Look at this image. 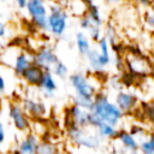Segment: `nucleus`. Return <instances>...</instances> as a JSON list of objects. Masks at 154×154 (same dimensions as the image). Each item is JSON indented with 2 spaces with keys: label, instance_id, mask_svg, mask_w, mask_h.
<instances>
[{
  "label": "nucleus",
  "instance_id": "5",
  "mask_svg": "<svg viewBox=\"0 0 154 154\" xmlns=\"http://www.w3.org/2000/svg\"><path fill=\"white\" fill-rule=\"evenodd\" d=\"M25 10L30 17L31 24L36 29L47 30L48 7L46 5V0H28Z\"/></svg>",
  "mask_w": 154,
  "mask_h": 154
},
{
  "label": "nucleus",
  "instance_id": "9",
  "mask_svg": "<svg viewBox=\"0 0 154 154\" xmlns=\"http://www.w3.org/2000/svg\"><path fill=\"white\" fill-rule=\"evenodd\" d=\"M114 103L118 106V108L125 114L131 113L138 107V97L136 94L128 91V90H119L116 94Z\"/></svg>",
  "mask_w": 154,
  "mask_h": 154
},
{
  "label": "nucleus",
  "instance_id": "17",
  "mask_svg": "<svg viewBox=\"0 0 154 154\" xmlns=\"http://www.w3.org/2000/svg\"><path fill=\"white\" fill-rule=\"evenodd\" d=\"M38 89L45 95V97H52L54 95V93L58 89V84H57V81H55L54 75L51 71H46V73L43 76V79H42Z\"/></svg>",
  "mask_w": 154,
  "mask_h": 154
},
{
  "label": "nucleus",
  "instance_id": "19",
  "mask_svg": "<svg viewBox=\"0 0 154 154\" xmlns=\"http://www.w3.org/2000/svg\"><path fill=\"white\" fill-rule=\"evenodd\" d=\"M95 130H96V134L99 135V137L101 140H114L117 137V134H118L117 126H113V125L107 124V123H102Z\"/></svg>",
  "mask_w": 154,
  "mask_h": 154
},
{
  "label": "nucleus",
  "instance_id": "24",
  "mask_svg": "<svg viewBox=\"0 0 154 154\" xmlns=\"http://www.w3.org/2000/svg\"><path fill=\"white\" fill-rule=\"evenodd\" d=\"M72 103L79 106L81 108H83L87 112H90L91 108H93L94 99H85V97H81V96H75L72 99Z\"/></svg>",
  "mask_w": 154,
  "mask_h": 154
},
{
  "label": "nucleus",
  "instance_id": "33",
  "mask_svg": "<svg viewBox=\"0 0 154 154\" xmlns=\"http://www.w3.org/2000/svg\"><path fill=\"white\" fill-rule=\"evenodd\" d=\"M5 90H6V81H5L4 76L0 73V97H1V95H4Z\"/></svg>",
  "mask_w": 154,
  "mask_h": 154
},
{
  "label": "nucleus",
  "instance_id": "27",
  "mask_svg": "<svg viewBox=\"0 0 154 154\" xmlns=\"http://www.w3.org/2000/svg\"><path fill=\"white\" fill-rule=\"evenodd\" d=\"M88 36H89V38L93 40L94 42H97V41L102 37V30H101V26L93 25V26L88 30Z\"/></svg>",
  "mask_w": 154,
  "mask_h": 154
},
{
  "label": "nucleus",
  "instance_id": "16",
  "mask_svg": "<svg viewBox=\"0 0 154 154\" xmlns=\"http://www.w3.org/2000/svg\"><path fill=\"white\" fill-rule=\"evenodd\" d=\"M116 140H118L120 142V144L126 149L129 150L130 153L131 152H137L138 150V147H140V142L136 140V137L134 135L130 134V131L128 130H118V134H117V137Z\"/></svg>",
  "mask_w": 154,
  "mask_h": 154
},
{
  "label": "nucleus",
  "instance_id": "40",
  "mask_svg": "<svg viewBox=\"0 0 154 154\" xmlns=\"http://www.w3.org/2000/svg\"><path fill=\"white\" fill-rule=\"evenodd\" d=\"M1 103H2V102H1V97H0V111H1Z\"/></svg>",
  "mask_w": 154,
  "mask_h": 154
},
{
  "label": "nucleus",
  "instance_id": "7",
  "mask_svg": "<svg viewBox=\"0 0 154 154\" xmlns=\"http://www.w3.org/2000/svg\"><path fill=\"white\" fill-rule=\"evenodd\" d=\"M8 118L13 126L20 132H29L31 129V119L22 107L20 102L13 101L8 105Z\"/></svg>",
  "mask_w": 154,
  "mask_h": 154
},
{
  "label": "nucleus",
  "instance_id": "11",
  "mask_svg": "<svg viewBox=\"0 0 154 154\" xmlns=\"http://www.w3.org/2000/svg\"><path fill=\"white\" fill-rule=\"evenodd\" d=\"M89 66L95 71V72H101L105 70L111 64V54H103L99 49L91 48L89 53L85 55Z\"/></svg>",
  "mask_w": 154,
  "mask_h": 154
},
{
  "label": "nucleus",
  "instance_id": "23",
  "mask_svg": "<svg viewBox=\"0 0 154 154\" xmlns=\"http://www.w3.org/2000/svg\"><path fill=\"white\" fill-rule=\"evenodd\" d=\"M51 72L54 75V77H58V78H60V79H65V78L67 77V75H69V67H67V65H66L64 61L59 60V61L52 67Z\"/></svg>",
  "mask_w": 154,
  "mask_h": 154
},
{
  "label": "nucleus",
  "instance_id": "18",
  "mask_svg": "<svg viewBox=\"0 0 154 154\" xmlns=\"http://www.w3.org/2000/svg\"><path fill=\"white\" fill-rule=\"evenodd\" d=\"M76 47H77L78 53L83 57H85L89 53V51L91 49L90 38L84 31H78L76 34Z\"/></svg>",
  "mask_w": 154,
  "mask_h": 154
},
{
  "label": "nucleus",
  "instance_id": "25",
  "mask_svg": "<svg viewBox=\"0 0 154 154\" xmlns=\"http://www.w3.org/2000/svg\"><path fill=\"white\" fill-rule=\"evenodd\" d=\"M142 111H143V116L144 118L148 120V123L152 124V126L154 128V106L148 102L146 103L143 107H142Z\"/></svg>",
  "mask_w": 154,
  "mask_h": 154
},
{
  "label": "nucleus",
  "instance_id": "28",
  "mask_svg": "<svg viewBox=\"0 0 154 154\" xmlns=\"http://www.w3.org/2000/svg\"><path fill=\"white\" fill-rule=\"evenodd\" d=\"M87 123H88V126L96 129V128H97L99 125H101L103 122H102L95 113H93V112H88V114H87Z\"/></svg>",
  "mask_w": 154,
  "mask_h": 154
},
{
  "label": "nucleus",
  "instance_id": "14",
  "mask_svg": "<svg viewBox=\"0 0 154 154\" xmlns=\"http://www.w3.org/2000/svg\"><path fill=\"white\" fill-rule=\"evenodd\" d=\"M40 142L37 134L30 131L26 132L24 138H22L17 146V154H36Z\"/></svg>",
  "mask_w": 154,
  "mask_h": 154
},
{
  "label": "nucleus",
  "instance_id": "13",
  "mask_svg": "<svg viewBox=\"0 0 154 154\" xmlns=\"http://www.w3.org/2000/svg\"><path fill=\"white\" fill-rule=\"evenodd\" d=\"M46 71L38 66L37 64L32 63L22 75H20V78L24 81L25 84H28L29 87H36L38 88L42 79H43V76H45Z\"/></svg>",
  "mask_w": 154,
  "mask_h": 154
},
{
  "label": "nucleus",
  "instance_id": "22",
  "mask_svg": "<svg viewBox=\"0 0 154 154\" xmlns=\"http://www.w3.org/2000/svg\"><path fill=\"white\" fill-rule=\"evenodd\" d=\"M138 150L141 154H154V132L150 134L148 138L140 142Z\"/></svg>",
  "mask_w": 154,
  "mask_h": 154
},
{
  "label": "nucleus",
  "instance_id": "30",
  "mask_svg": "<svg viewBox=\"0 0 154 154\" xmlns=\"http://www.w3.org/2000/svg\"><path fill=\"white\" fill-rule=\"evenodd\" d=\"M130 134L134 135L135 137L136 136H143L146 134V130L141 125H132L131 129H130Z\"/></svg>",
  "mask_w": 154,
  "mask_h": 154
},
{
  "label": "nucleus",
  "instance_id": "39",
  "mask_svg": "<svg viewBox=\"0 0 154 154\" xmlns=\"http://www.w3.org/2000/svg\"><path fill=\"white\" fill-rule=\"evenodd\" d=\"M107 154H117V152H116V150H111V152H108Z\"/></svg>",
  "mask_w": 154,
  "mask_h": 154
},
{
  "label": "nucleus",
  "instance_id": "6",
  "mask_svg": "<svg viewBox=\"0 0 154 154\" xmlns=\"http://www.w3.org/2000/svg\"><path fill=\"white\" fill-rule=\"evenodd\" d=\"M69 82L75 90L76 96L85 97V99H94L95 94L97 93V87L90 81L88 76L81 72H75L69 76Z\"/></svg>",
  "mask_w": 154,
  "mask_h": 154
},
{
  "label": "nucleus",
  "instance_id": "2",
  "mask_svg": "<svg viewBox=\"0 0 154 154\" xmlns=\"http://www.w3.org/2000/svg\"><path fill=\"white\" fill-rule=\"evenodd\" d=\"M125 69L135 77L146 78L154 75V65L149 57L144 55L140 49L130 48L124 55Z\"/></svg>",
  "mask_w": 154,
  "mask_h": 154
},
{
  "label": "nucleus",
  "instance_id": "3",
  "mask_svg": "<svg viewBox=\"0 0 154 154\" xmlns=\"http://www.w3.org/2000/svg\"><path fill=\"white\" fill-rule=\"evenodd\" d=\"M69 26V12L63 4L53 1L48 5L47 31L54 37H61Z\"/></svg>",
  "mask_w": 154,
  "mask_h": 154
},
{
  "label": "nucleus",
  "instance_id": "4",
  "mask_svg": "<svg viewBox=\"0 0 154 154\" xmlns=\"http://www.w3.org/2000/svg\"><path fill=\"white\" fill-rule=\"evenodd\" d=\"M67 130V137L71 142H73L76 146L84 147L88 149H97L101 144V138L99 135L89 132L85 128L76 126V125H69L66 126Z\"/></svg>",
  "mask_w": 154,
  "mask_h": 154
},
{
  "label": "nucleus",
  "instance_id": "26",
  "mask_svg": "<svg viewBox=\"0 0 154 154\" xmlns=\"http://www.w3.org/2000/svg\"><path fill=\"white\" fill-rule=\"evenodd\" d=\"M144 24L147 25V28H149V30L154 31V5L152 4L149 10L144 13Z\"/></svg>",
  "mask_w": 154,
  "mask_h": 154
},
{
  "label": "nucleus",
  "instance_id": "12",
  "mask_svg": "<svg viewBox=\"0 0 154 154\" xmlns=\"http://www.w3.org/2000/svg\"><path fill=\"white\" fill-rule=\"evenodd\" d=\"M87 114H88L87 111H84L83 108H81L79 106H77L75 103H71L66 108V117H67L66 126L76 125V126H81V128H88Z\"/></svg>",
  "mask_w": 154,
  "mask_h": 154
},
{
  "label": "nucleus",
  "instance_id": "1",
  "mask_svg": "<svg viewBox=\"0 0 154 154\" xmlns=\"http://www.w3.org/2000/svg\"><path fill=\"white\" fill-rule=\"evenodd\" d=\"M90 112L95 113L103 123L111 124L113 126H117L124 118V113L114 102L109 101L107 94L103 91H97L95 94L93 108Z\"/></svg>",
  "mask_w": 154,
  "mask_h": 154
},
{
  "label": "nucleus",
  "instance_id": "37",
  "mask_svg": "<svg viewBox=\"0 0 154 154\" xmlns=\"http://www.w3.org/2000/svg\"><path fill=\"white\" fill-rule=\"evenodd\" d=\"M105 1H107V2H109V4H116V2H119L120 0H105Z\"/></svg>",
  "mask_w": 154,
  "mask_h": 154
},
{
  "label": "nucleus",
  "instance_id": "35",
  "mask_svg": "<svg viewBox=\"0 0 154 154\" xmlns=\"http://www.w3.org/2000/svg\"><path fill=\"white\" fill-rule=\"evenodd\" d=\"M14 1H16L17 6H18L19 8H25V5H26V2H28V0H14Z\"/></svg>",
  "mask_w": 154,
  "mask_h": 154
},
{
  "label": "nucleus",
  "instance_id": "41",
  "mask_svg": "<svg viewBox=\"0 0 154 154\" xmlns=\"http://www.w3.org/2000/svg\"><path fill=\"white\" fill-rule=\"evenodd\" d=\"M153 83H154V82H153Z\"/></svg>",
  "mask_w": 154,
  "mask_h": 154
},
{
  "label": "nucleus",
  "instance_id": "8",
  "mask_svg": "<svg viewBox=\"0 0 154 154\" xmlns=\"http://www.w3.org/2000/svg\"><path fill=\"white\" fill-rule=\"evenodd\" d=\"M59 60L58 54L51 46H42L32 54V63L41 66L45 71H51Z\"/></svg>",
  "mask_w": 154,
  "mask_h": 154
},
{
  "label": "nucleus",
  "instance_id": "34",
  "mask_svg": "<svg viewBox=\"0 0 154 154\" xmlns=\"http://www.w3.org/2000/svg\"><path fill=\"white\" fill-rule=\"evenodd\" d=\"M6 32H7V26H6V24H5L2 20H0V40L6 36Z\"/></svg>",
  "mask_w": 154,
  "mask_h": 154
},
{
  "label": "nucleus",
  "instance_id": "38",
  "mask_svg": "<svg viewBox=\"0 0 154 154\" xmlns=\"http://www.w3.org/2000/svg\"><path fill=\"white\" fill-rule=\"evenodd\" d=\"M150 60H152V63H153V65H154V51L152 52V58H150Z\"/></svg>",
  "mask_w": 154,
  "mask_h": 154
},
{
  "label": "nucleus",
  "instance_id": "32",
  "mask_svg": "<svg viewBox=\"0 0 154 154\" xmlns=\"http://www.w3.org/2000/svg\"><path fill=\"white\" fill-rule=\"evenodd\" d=\"M5 138H6V132H5V126L2 124V122L0 120V146L5 142Z\"/></svg>",
  "mask_w": 154,
  "mask_h": 154
},
{
  "label": "nucleus",
  "instance_id": "15",
  "mask_svg": "<svg viewBox=\"0 0 154 154\" xmlns=\"http://www.w3.org/2000/svg\"><path fill=\"white\" fill-rule=\"evenodd\" d=\"M32 64V55L24 51H18L14 55V59L11 64V67L13 69L14 73L20 77V75Z\"/></svg>",
  "mask_w": 154,
  "mask_h": 154
},
{
  "label": "nucleus",
  "instance_id": "20",
  "mask_svg": "<svg viewBox=\"0 0 154 154\" xmlns=\"http://www.w3.org/2000/svg\"><path fill=\"white\" fill-rule=\"evenodd\" d=\"M85 16L91 20V23L94 25H97V26H101L103 20H102V16H101V12H100V7L94 2V4H90L87 6V11H85Z\"/></svg>",
  "mask_w": 154,
  "mask_h": 154
},
{
  "label": "nucleus",
  "instance_id": "10",
  "mask_svg": "<svg viewBox=\"0 0 154 154\" xmlns=\"http://www.w3.org/2000/svg\"><path fill=\"white\" fill-rule=\"evenodd\" d=\"M20 103L30 119L31 118L41 119V118H45L47 114V107L40 100H35L31 97H24Z\"/></svg>",
  "mask_w": 154,
  "mask_h": 154
},
{
  "label": "nucleus",
  "instance_id": "36",
  "mask_svg": "<svg viewBox=\"0 0 154 154\" xmlns=\"http://www.w3.org/2000/svg\"><path fill=\"white\" fill-rule=\"evenodd\" d=\"M83 2L88 6V5H90V4H94V0H83Z\"/></svg>",
  "mask_w": 154,
  "mask_h": 154
},
{
  "label": "nucleus",
  "instance_id": "31",
  "mask_svg": "<svg viewBox=\"0 0 154 154\" xmlns=\"http://www.w3.org/2000/svg\"><path fill=\"white\" fill-rule=\"evenodd\" d=\"M128 1L141 5V6H150L153 4V0H128Z\"/></svg>",
  "mask_w": 154,
  "mask_h": 154
},
{
  "label": "nucleus",
  "instance_id": "21",
  "mask_svg": "<svg viewBox=\"0 0 154 154\" xmlns=\"http://www.w3.org/2000/svg\"><path fill=\"white\" fill-rule=\"evenodd\" d=\"M36 154H60L59 146L51 141H41L37 147Z\"/></svg>",
  "mask_w": 154,
  "mask_h": 154
},
{
  "label": "nucleus",
  "instance_id": "29",
  "mask_svg": "<svg viewBox=\"0 0 154 154\" xmlns=\"http://www.w3.org/2000/svg\"><path fill=\"white\" fill-rule=\"evenodd\" d=\"M93 25H94V24L91 23V20H90L85 14H83L82 17H79V26H81V29H82L83 31H88Z\"/></svg>",
  "mask_w": 154,
  "mask_h": 154
}]
</instances>
